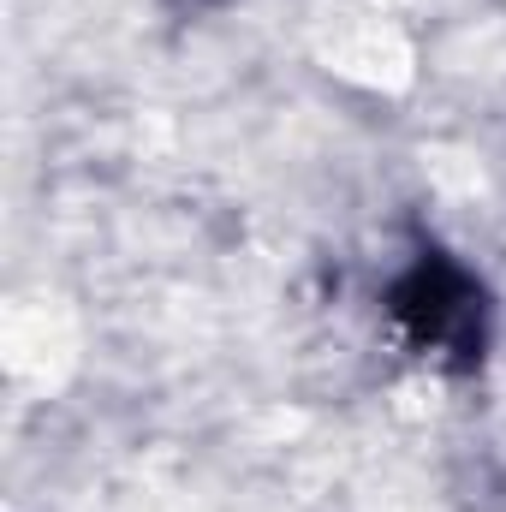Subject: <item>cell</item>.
I'll use <instances>...</instances> for the list:
<instances>
[{
  "label": "cell",
  "instance_id": "1",
  "mask_svg": "<svg viewBox=\"0 0 506 512\" xmlns=\"http://www.w3.org/2000/svg\"><path fill=\"white\" fill-rule=\"evenodd\" d=\"M376 310L405 358L435 376H477L495 352L501 304L477 262L435 233H411L376 286Z\"/></svg>",
  "mask_w": 506,
  "mask_h": 512
}]
</instances>
